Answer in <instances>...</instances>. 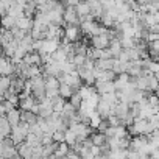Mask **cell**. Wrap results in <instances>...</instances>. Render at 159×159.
<instances>
[{
	"label": "cell",
	"mask_w": 159,
	"mask_h": 159,
	"mask_svg": "<svg viewBox=\"0 0 159 159\" xmlns=\"http://www.w3.org/2000/svg\"><path fill=\"white\" fill-rule=\"evenodd\" d=\"M59 86L61 83L58 81V78L55 76H47L45 78V98H56L59 97Z\"/></svg>",
	"instance_id": "obj_1"
},
{
	"label": "cell",
	"mask_w": 159,
	"mask_h": 159,
	"mask_svg": "<svg viewBox=\"0 0 159 159\" xmlns=\"http://www.w3.org/2000/svg\"><path fill=\"white\" fill-rule=\"evenodd\" d=\"M80 30L75 25H69L64 30V38H62V44H76V41L80 39Z\"/></svg>",
	"instance_id": "obj_2"
},
{
	"label": "cell",
	"mask_w": 159,
	"mask_h": 159,
	"mask_svg": "<svg viewBox=\"0 0 159 159\" xmlns=\"http://www.w3.org/2000/svg\"><path fill=\"white\" fill-rule=\"evenodd\" d=\"M105 136H106V139H125V137H129L128 129L125 126H109L105 131Z\"/></svg>",
	"instance_id": "obj_3"
},
{
	"label": "cell",
	"mask_w": 159,
	"mask_h": 159,
	"mask_svg": "<svg viewBox=\"0 0 159 159\" xmlns=\"http://www.w3.org/2000/svg\"><path fill=\"white\" fill-rule=\"evenodd\" d=\"M16 73V66L11 62V59L0 56V76H11Z\"/></svg>",
	"instance_id": "obj_4"
},
{
	"label": "cell",
	"mask_w": 159,
	"mask_h": 159,
	"mask_svg": "<svg viewBox=\"0 0 159 159\" xmlns=\"http://www.w3.org/2000/svg\"><path fill=\"white\" fill-rule=\"evenodd\" d=\"M95 92L102 97L105 94H114L116 92V86L114 81H95Z\"/></svg>",
	"instance_id": "obj_5"
},
{
	"label": "cell",
	"mask_w": 159,
	"mask_h": 159,
	"mask_svg": "<svg viewBox=\"0 0 159 159\" xmlns=\"http://www.w3.org/2000/svg\"><path fill=\"white\" fill-rule=\"evenodd\" d=\"M64 24H67V27L69 25H75L76 27V24H81L80 22V17H78V14H76V11H75V8H66L64 10Z\"/></svg>",
	"instance_id": "obj_6"
},
{
	"label": "cell",
	"mask_w": 159,
	"mask_h": 159,
	"mask_svg": "<svg viewBox=\"0 0 159 159\" xmlns=\"http://www.w3.org/2000/svg\"><path fill=\"white\" fill-rule=\"evenodd\" d=\"M59 41L56 39H44V45H42V50L39 53H47V55H53L58 48H59Z\"/></svg>",
	"instance_id": "obj_7"
},
{
	"label": "cell",
	"mask_w": 159,
	"mask_h": 159,
	"mask_svg": "<svg viewBox=\"0 0 159 159\" xmlns=\"http://www.w3.org/2000/svg\"><path fill=\"white\" fill-rule=\"evenodd\" d=\"M91 42H92V48H95V50H106L109 47V39L102 34L91 38Z\"/></svg>",
	"instance_id": "obj_8"
},
{
	"label": "cell",
	"mask_w": 159,
	"mask_h": 159,
	"mask_svg": "<svg viewBox=\"0 0 159 159\" xmlns=\"http://www.w3.org/2000/svg\"><path fill=\"white\" fill-rule=\"evenodd\" d=\"M76 72H78L80 78H81V81H84V83H86V86L95 84V78H94V72H91V70H86L84 67H80V69H76Z\"/></svg>",
	"instance_id": "obj_9"
},
{
	"label": "cell",
	"mask_w": 159,
	"mask_h": 159,
	"mask_svg": "<svg viewBox=\"0 0 159 159\" xmlns=\"http://www.w3.org/2000/svg\"><path fill=\"white\" fill-rule=\"evenodd\" d=\"M97 112H98V116L102 117V120H106L109 116H111V106L106 103V102H103L102 98H100V102H98V105H97V109H95Z\"/></svg>",
	"instance_id": "obj_10"
},
{
	"label": "cell",
	"mask_w": 159,
	"mask_h": 159,
	"mask_svg": "<svg viewBox=\"0 0 159 159\" xmlns=\"http://www.w3.org/2000/svg\"><path fill=\"white\" fill-rule=\"evenodd\" d=\"M17 153L22 159H30V157H33V147L28 145L27 142H24V143L17 145Z\"/></svg>",
	"instance_id": "obj_11"
},
{
	"label": "cell",
	"mask_w": 159,
	"mask_h": 159,
	"mask_svg": "<svg viewBox=\"0 0 159 159\" xmlns=\"http://www.w3.org/2000/svg\"><path fill=\"white\" fill-rule=\"evenodd\" d=\"M16 27H17L19 30H24V31L30 33L31 28H33V19H28V17L24 16V17H20V19L16 20Z\"/></svg>",
	"instance_id": "obj_12"
},
{
	"label": "cell",
	"mask_w": 159,
	"mask_h": 159,
	"mask_svg": "<svg viewBox=\"0 0 159 159\" xmlns=\"http://www.w3.org/2000/svg\"><path fill=\"white\" fill-rule=\"evenodd\" d=\"M75 116H76V109H75L70 103H67V102H66V105H64V108H62V112H61V119H64V120L70 122Z\"/></svg>",
	"instance_id": "obj_13"
},
{
	"label": "cell",
	"mask_w": 159,
	"mask_h": 159,
	"mask_svg": "<svg viewBox=\"0 0 159 159\" xmlns=\"http://www.w3.org/2000/svg\"><path fill=\"white\" fill-rule=\"evenodd\" d=\"M0 27H2L5 31H11L16 27V19L8 16V14L3 16V17H0Z\"/></svg>",
	"instance_id": "obj_14"
},
{
	"label": "cell",
	"mask_w": 159,
	"mask_h": 159,
	"mask_svg": "<svg viewBox=\"0 0 159 159\" xmlns=\"http://www.w3.org/2000/svg\"><path fill=\"white\" fill-rule=\"evenodd\" d=\"M27 66H41V55L39 53H36V52H33V53H27L25 55V58L22 59Z\"/></svg>",
	"instance_id": "obj_15"
},
{
	"label": "cell",
	"mask_w": 159,
	"mask_h": 159,
	"mask_svg": "<svg viewBox=\"0 0 159 159\" xmlns=\"http://www.w3.org/2000/svg\"><path fill=\"white\" fill-rule=\"evenodd\" d=\"M7 119H8V123H10V126L11 128H16L19 123H20V111L16 108V109H13L11 112H8L7 114Z\"/></svg>",
	"instance_id": "obj_16"
},
{
	"label": "cell",
	"mask_w": 159,
	"mask_h": 159,
	"mask_svg": "<svg viewBox=\"0 0 159 159\" xmlns=\"http://www.w3.org/2000/svg\"><path fill=\"white\" fill-rule=\"evenodd\" d=\"M20 122H24L28 126H31V125H34L38 122V116H34L30 111H20Z\"/></svg>",
	"instance_id": "obj_17"
},
{
	"label": "cell",
	"mask_w": 159,
	"mask_h": 159,
	"mask_svg": "<svg viewBox=\"0 0 159 159\" xmlns=\"http://www.w3.org/2000/svg\"><path fill=\"white\" fill-rule=\"evenodd\" d=\"M131 62V61H129ZM129 62H120L119 59H116L114 66H112V72L116 75H122V73H126L128 72V67H129Z\"/></svg>",
	"instance_id": "obj_18"
},
{
	"label": "cell",
	"mask_w": 159,
	"mask_h": 159,
	"mask_svg": "<svg viewBox=\"0 0 159 159\" xmlns=\"http://www.w3.org/2000/svg\"><path fill=\"white\" fill-rule=\"evenodd\" d=\"M91 140H92V145L98 147V148H103L106 145V136L103 133H95L91 136Z\"/></svg>",
	"instance_id": "obj_19"
},
{
	"label": "cell",
	"mask_w": 159,
	"mask_h": 159,
	"mask_svg": "<svg viewBox=\"0 0 159 159\" xmlns=\"http://www.w3.org/2000/svg\"><path fill=\"white\" fill-rule=\"evenodd\" d=\"M69 153H70V147H69L66 142H62V143H58V145H56L55 156H56L58 159H61V157H66Z\"/></svg>",
	"instance_id": "obj_20"
},
{
	"label": "cell",
	"mask_w": 159,
	"mask_h": 159,
	"mask_svg": "<svg viewBox=\"0 0 159 159\" xmlns=\"http://www.w3.org/2000/svg\"><path fill=\"white\" fill-rule=\"evenodd\" d=\"M34 103H36V100H34V97H33V95H30V97H27V98L20 100V102H19L20 111H31V108L34 106Z\"/></svg>",
	"instance_id": "obj_21"
},
{
	"label": "cell",
	"mask_w": 159,
	"mask_h": 159,
	"mask_svg": "<svg viewBox=\"0 0 159 159\" xmlns=\"http://www.w3.org/2000/svg\"><path fill=\"white\" fill-rule=\"evenodd\" d=\"M75 11H76V14H78L80 19H81V17H86V16L91 14V10H89L88 3H78V5L75 7Z\"/></svg>",
	"instance_id": "obj_22"
},
{
	"label": "cell",
	"mask_w": 159,
	"mask_h": 159,
	"mask_svg": "<svg viewBox=\"0 0 159 159\" xmlns=\"http://www.w3.org/2000/svg\"><path fill=\"white\" fill-rule=\"evenodd\" d=\"M94 92H95V89L91 88V86H81V88L78 89V95L81 97V100H88Z\"/></svg>",
	"instance_id": "obj_23"
},
{
	"label": "cell",
	"mask_w": 159,
	"mask_h": 159,
	"mask_svg": "<svg viewBox=\"0 0 159 159\" xmlns=\"http://www.w3.org/2000/svg\"><path fill=\"white\" fill-rule=\"evenodd\" d=\"M52 103H53V112L61 116L62 108H64V105H66V100H64V98H61V97H56V98H53V100H52Z\"/></svg>",
	"instance_id": "obj_24"
},
{
	"label": "cell",
	"mask_w": 159,
	"mask_h": 159,
	"mask_svg": "<svg viewBox=\"0 0 159 159\" xmlns=\"http://www.w3.org/2000/svg\"><path fill=\"white\" fill-rule=\"evenodd\" d=\"M24 13H25V17L31 19V16L38 13V7H36V2H27V3H25V10H24Z\"/></svg>",
	"instance_id": "obj_25"
},
{
	"label": "cell",
	"mask_w": 159,
	"mask_h": 159,
	"mask_svg": "<svg viewBox=\"0 0 159 159\" xmlns=\"http://www.w3.org/2000/svg\"><path fill=\"white\" fill-rule=\"evenodd\" d=\"M73 94H75V92H73V89H72L69 84H61V86H59V97H61V98H70Z\"/></svg>",
	"instance_id": "obj_26"
},
{
	"label": "cell",
	"mask_w": 159,
	"mask_h": 159,
	"mask_svg": "<svg viewBox=\"0 0 159 159\" xmlns=\"http://www.w3.org/2000/svg\"><path fill=\"white\" fill-rule=\"evenodd\" d=\"M64 142H66L69 147H73V145H75L78 140H76V136H75V134H73L70 129H67V131L64 133Z\"/></svg>",
	"instance_id": "obj_27"
},
{
	"label": "cell",
	"mask_w": 159,
	"mask_h": 159,
	"mask_svg": "<svg viewBox=\"0 0 159 159\" xmlns=\"http://www.w3.org/2000/svg\"><path fill=\"white\" fill-rule=\"evenodd\" d=\"M25 142H27L28 145H31L33 148H34V147H38V145H41L39 137H38L36 134H33V133H28V136L25 137Z\"/></svg>",
	"instance_id": "obj_28"
},
{
	"label": "cell",
	"mask_w": 159,
	"mask_h": 159,
	"mask_svg": "<svg viewBox=\"0 0 159 159\" xmlns=\"http://www.w3.org/2000/svg\"><path fill=\"white\" fill-rule=\"evenodd\" d=\"M102 123V117L98 116V112L97 111H94L92 112V116L89 117V125L92 126V128H98V125Z\"/></svg>",
	"instance_id": "obj_29"
},
{
	"label": "cell",
	"mask_w": 159,
	"mask_h": 159,
	"mask_svg": "<svg viewBox=\"0 0 159 159\" xmlns=\"http://www.w3.org/2000/svg\"><path fill=\"white\" fill-rule=\"evenodd\" d=\"M69 103H70L76 111H78V109H80V106H81V103H83V100H81V97H80V95H78V92H76V94H73V95L70 97V102H69Z\"/></svg>",
	"instance_id": "obj_30"
},
{
	"label": "cell",
	"mask_w": 159,
	"mask_h": 159,
	"mask_svg": "<svg viewBox=\"0 0 159 159\" xmlns=\"http://www.w3.org/2000/svg\"><path fill=\"white\" fill-rule=\"evenodd\" d=\"M106 122H108L109 126H123L122 120H120L119 117H116V116H109V117L106 119Z\"/></svg>",
	"instance_id": "obj_31"
},
{
	"label": "cell",
	"mask_w": 159,
	"mask_h": 159,
	"mask_svg": "<svg viewBox=\"0 0 159 159\" xmlns=\"http://www.w3.org/2000/svg\"><path fill=\"white\" fill-rule=\"evenodd\" d=\"M50 143H53V137H52V134L44 133L42 137H41V145H42V147H47V145H50Z\"/></svg>",
	"instance_id": "obj_32"
},
{
	"label": "cell",
	"mask_w": 159,
	"mask_h": 159,
	"mask_svg": "<svg viewBox=\"0 0 159 159\" xmlns=\"http://www.w3.org/2000/svg\"><path fill=\"white\" fill-rule=\"evenodd\" d=\"M52 137H53V142L55 143H62L64 142V133L62 131H55L52 134Z\"/></svg>",
	"instance_id": "obj_33"
},
{
	"label": "cell",
	"mask_w": 159,
	"mask_h": 159,
	"mask_svg": "<svg viewBox=\"0 0 159 159\" xmlns=\"http://www.w3.org/2000/svg\"><path fill=\"white\" fill-rule=\"evenodd\" d=\"M120 62H129V56H128V52L126 50H123L120 55H119V58H117Z\"/></svg>",
	"instance_id": "obj_34"
},
{
	"label": "cell",
	"mask_w": 159,
	"mask_h": 159,
	"mask_svg": "<svg viewBox=\"0 0 159 159\" xmlns=\"http://www.w3.org/2000/svg\"><path fill=\"white\" fill-rule=\"evenodd\" d=\"M126 159H139V153L128 150V151H126Z\"/></svg>",
	"instance_id": "obj_35"
},
{
	"label": "cell",
	"mask_w": 159,
	"mask_h": 159,
	"mask_svg": "<svg viewBox=\"0 0 159 159\" xmlns=\"http://www.w3.org/2000/svg\"><path fill=\"white\" fill-rule=\"evenodd\" d=\"M139 159H150V156L145 153H139Z\"/></svg>",
	"instance_id": "obj_36"
},
{
	"label": "cell",
	"mask_w": 159,
	"mask_h": 159,
	"mask_svg": "<svg viewBox=\"0 0 159 159\" xmlns=\"http://www.w3.org/2000/svg\"><path fill=\"white\" fill-rule=\"evenodd\" d=\"M2 102H3V98H2V97H0V105H2Z\"/></svg>",
	"instance_id": "obj_37"
},
{
	"label": "cell",
	"mask_w": 159,
	"mask_h": 159,
	"mask_svg": "<svg viewBox=\"0 0 159 159\" xmlns=\"http://www.w3.org/2000/svg\"><path fill=\"white\" fill-rule=\"evenodd\" d=\"M30 159H34V157H30Z\"/></svg>",
	"instance_id": "obj_38"
},
{
	"label": "cell",
	"mask_w": 159,
	"mask_h": 159,
	"mask_svg": "<svg viewBox=\"0 0 159 159\" xmlns=\"http://www.w3.org/2000/svg\"><path fill=\"white\" fill-rule=\"evenodd\" d=\"M0 78H2V76H0Z\"/></svg>",
	"instance_id": "obj_39"
}]
</instances>
